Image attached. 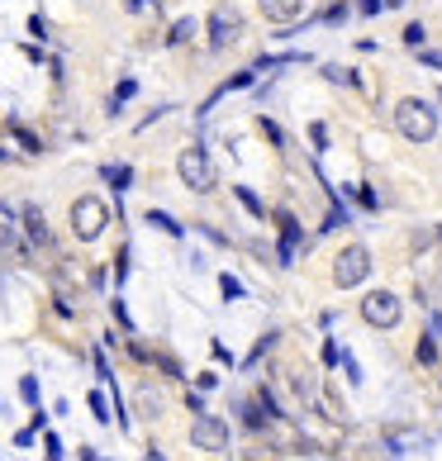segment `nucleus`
I'll use <instances>...</instances> for the list:
<instances>
[{
    "label": "nucleus",
    "instance_id": "obj_15",
    "mask_svg": "<svg viewBox=\"0 0 442 461\" xmlns=\"http://www.w3.org/2000/svg\"><path fill=\"white\" fill-rule=\"evenodd\" d=\"M419 362H423V366H433V362H437V338H428V333L419 338Z\"/></svg>",
    "mask_w": 442,
    "mask_h": 461
},
{
    "label": "nucleus",
    "instance_id": "obj_5",
    "mask_svg": "<svg viewBox=\"0 0 442 461\" xmlns=\"http://www.w3.org/2000/svg\"><path fill=\"white\" fill-rule=\"evenodd\" d=\"M243 10L238 5H229V0H219L214 5V14H210V48H229V43H238L243 39Z\"/></svg>",
    "mask_w": 442,
    "mask_h": 461
},
{
    "label": "nucleus",
    "instance_id": "obj_8",
    "mask_svg": "<svg viewBox=\"0 0 442 461\" xmlns=\"http://www.w3.org/2000/svg\"><path fill=\"white\" fill-rule=\"evenodd\" d=\"M276 224H281V248H276V262H281V267H295V248L304 243V229L295 224V214H276Z\"/></svg>",
    "mask_w": 442,
    "mask_h": 461
},
{
    "label": "nucleus",
    "instance_id": "obj_20",
    "mask_svg": "<svg viewBox=\"0 0 442 461\" xmlns=\"http://www.w3.org/2000/svg\"><path fill=\"white\" fill-rule=\"evenodd\" d=\"M324 77L338 81V86H356V72H343V67H324Z\"/></svg>",
    "mask_w": 442,
    "mask_h": 461
},
{
    "label": "nucleus",
    "instance_id": "obj_3",
    "mask_svg": "<svg viewBox=\"0 0 442 461\" xmlns=\"http://www.w3.org/2000/svg\"><path fill=\"white\" fill-rule=\"evenodd\" d=\"M371 276V252L362 248V243H352V248H343L333 258V281L343 285V290H352V285H362Z\"/></svg>",
    "mask_w": 442,
    "mask_h": 461
},
{
    "label": "nucleus",
    "instance_id": "obj_18",
    "mask_svg": "<svg viewBox=\"0 0 442 461\" xmlns=\"http://www.w3.org/2000/svg\"><path fill=\"white\" fill-rule=\"evenodd\" d=\"M86 404H91V414H95L100 423H110V419H114V414H110V404H105V395H100V390H91V400H86Z\"/></svg>",
    "mask_w": 442,
    "mask_h": 461
},
{
    "label": "nucleus",
    "instance_id": "obj_33",
    "mask_svg": "<svg viewBox=\"0 0 442 461\" xmlns=\"http://www.w3.org/2000/svg\"><path fill=\"white\" fill-rule=\"evenodd\" d=\"M0 162H5V148H0Z\"/></svg>",
    "mask_w": 442,
    "mask_h": 461
},
{
    "label": "nucleus",
    "instance_id": "obj_16",
    "mask_svg": "<svg viewBox=\"0 0 442 461\" xmlns=\"http://www.w3.org/2000/svg\"><path fill=\"white\" fill-rule=\"evenodd\" d=\"M20 395H24V404L43 409V404H39V381H33V375H20Z\"/></svg>",
    "mask_w": 442,
    "mask_h": 461
},
{
    "label": "nucleus",
    "instance_id": "obj_26",
    "mask_svg": "<svg viewBox=\"0 0 442 461\" xmlns=\"http://www.w3.org/2000/svg\"><path fill=\"white\" fill-rule=\"evenodd\" d=\"M356 10H362V14H381L385 0H356Z\"/></svg>",
    "mask_w": 442,
    "mask_h": 461
},
{
    "label": "nucleus",
    "instance_id": "obj_23",
    "mask_svg": "<svg viewBox=\"0 0 442 461\" xmlns=\"http://www.w3.org/2000/svg\"><path fill=\"white\" fill-rule=\"evenodd\" d=\"M262 133H266V139H271V143H276V148H285V133H281L276 124H271V119H262Z\"/></svg>",
    "mask_w": 442,
    "mask_h": 461
},
{
    "label": "nucleus",
    "instance_id": "obj_29",
    "mask_svg": "<svg viewBox=\"0 0 442 461\" xmlns=\"http://www.w3.org/2000/svg\"><path fill=\"white\" fill-rule=\"evenodd\" d=\"M129 10H158V0H124Z\"/></svg>",
    "mask_w": 442,
    "mask_h": 461
},
{
    "label": "nucleus",
    "instance_id": "obj_27",
    "mask_svg": "<svg viewBox=\"0 0 442 461\" xmlns=\"http://www.w3.org/2000/svg\"><path fill=\"white\" fill-rule=\"evenodd\" d=\"M114 319H119V323H124V329L133 333V319H129V310H124V300H114Z\"/></svg>",
    "mask_w": 442,
    "mask_h": 461
},
{
    "label": "nucleus",
    "instance_id": "obj_32",
    "mask_svg": "<svg viewBox=\"0 0 442 461\" xmlns=\"http://www.w3.org/2000/svg\"><path fill=\"white\" fill-rule=\"evenodd\" d=\"M404 5V0H385V10H400Z\"/></svg>",
    "mask_w": 442,
    "mask_h": 461
},
{
    "label": "nucleus",
    "instance_id": "obj_31",
    "mask_svg": "<svg viewBox=\"0 0 442 461\" xmlns=\"http://www.w3.org/2000/svg\"><path fill=\"white\" fill-rule=\"evenodd\" d=\"M143 461H167V456H162V452H148V456H143Z\"/></svg>",
    "mask_w": 442,
    "mask_h": 461
},
{
    "label": "nucleus",
    "instance_id": "obj_22",
    "mask_svg": "<svg viewBox=\"0 0 442 461\" xmlns=\"http://www.w3.org/2000/svg\"><path fill=\"white\" fill-rule=\"evenodd\" d=\"M95 375H100L105 385H114V371H110V362H105V352H95Z\"/></svg>",
    "mask_w": 442,
    "mask_h": 461
},
{
    "label": "nucleus",
    "instance_id": "obj_17",
    "mask_svg": "<svg viewBox=\"0 0 442 461\" xmlns=\"http://www.w3.org/2000/svg\"><path fill=\"white\" fill-rule=\"evenodd\" d=\"M219 290H224V300H243V281H238V276H229V271L219 276Z\"/></svg>",
    "mask_w": 442,
    "mask_h": 461
},
{
    "label": "nucleus",
    "instance_id": "obj_6",
    "mask_svg": "<svg viewBox=\"0 0 442 461\" xmlns=\"http://www.w3.org/2000/svg\"><path fill=\"white\" fill-rule=\"evenodd\" d=\"M105 224H110L105 200L86 195V200H77V204H72V229H77V238H86V243H95V238L105 233Z\"/></svg>",
    "mask_w": 442,
    "mask_h": 461
},
{
    "label": "nucleus",
    "instance_id": "obj_13",
    "mask_svg": "<svg viewBox=\"0 0 442 461\" xmlns=\"http://www.w3.org/2000/svg\"><path fill=\"white\" fill-rule=\"evenodd\" d=\"M24 229H29V238H33V243H48V224H43V214L33 210V204L24 210Z\"/></svg>",
    "mask_w": 442,
    "mask_h": 461
},
{
    "label": "nucleus",
    "instance_id": "obj_9",
    "mask_svg": "<svg viewBox=\"0 0 442 461\" xmlns=\"http://www.w3.org/2000/svg\"><path fill=\"white\" fill-rule=\"evenodd\" d=\"M257 10L266 14L271 24H295L304 14V0H257Z\"/></svg>",
    "mask_w": 442,
    "mask_h": 461
},
{
    "label": "nucleus",
    "instance_id": "obj_30",
    "mask_svg": "<svg viewBox=\"0 0 442 461\" xmlns=\"http://www.w3.org/2000/svg\"><path fill=\"white\" fill-rule=\"evenodd\" d=\"M81 461H105V456H95L91 447H81Z\"/></svg>",
    "mask_w": 442,
    "mask_h": 461
},
{
    "label": "nucleus",
    "instance_id": "obj_11",
    "mask_svg": "<svg viewBox=\"0 0 442 461\" xmlns=\"http://www.w3.org/2000/svg\"><path fill=\"white\" fill-rule=\"evenodd\" d=\"M148 224L158 229V233H167V238H181V233H185V224H176L167 210H148Z\"/></svg>",
    "mask_w": 442,
    "mask_h": 461
},
{
    "label": "nucleus",
    "instance_id": "obj_12",
    "mask_svg": "<svg viewBox=\"0 0 442 461\" xmlns=\"http://www.w3.org/2000/svg\"><path fill=\"white\" fill-rule=\"evenodd\" d=\"M195 33H200V20H195V14H185V20H176V24H172V33H167V43H191Z\"/></svg>",
    "mask_w": 442,
    "mask_h": 461
},
{
    "label": "nucleus",
    "instance_id": "obj_24",
    "mask_svg": "<svg viewBox=\"0 0 442 461\" xmlns=\"http://www.w3.org/2000/svg\"><path fill=\"white\" fill-rule=\"evenodd\" d=\"M419 62L433 67V72H442V53H428V48H419Z\"/></svg>",
    "mask_w": 442,
    "mask_h": 461
},
{
    "label": "nucleus",
    "instance_id": "obj_19",
    "mask_svg": "<svg viewBox=\"0 0 442 461\" xmlns=\"http://www.w3.org/2000/svg\"><path fill=\"white\" fill-rule=\"evenodd\" d=\"M10 133H14V139H20V143H24V152H43V143L33 139V133H29L24 124H10Z\"/></svg>",
    "mask_w": 442,
    "mask_h": 461
},
{
    "label": "nucleus",
    "instance_id": "obj_7",
    "mask_svg": "<svg viewBox=\"0 0 442 461\" xmlns=\"http://www.w3.org/2000/svg\"><path fill=\"white\" fill-rule=\"evenodd\" d=\"M191 442H195V447H205V452H229V423L214 419V414H200L191 423Z\"/></svg>",
    "mask_w": 442,
    "mask_h": 461
},
{
    "label": "nucleus",
    "instance_id": "obj_21",
    "mask_svg": "<svg viewBox=\"0 0 442 461\" xmlns=\"http://www.w3.org/2000/svg\"><path fill=\"white\" fill-rule=\"evenodd\" d=\"M423 39H428V29H423V24H410V29H404V43H410V48H423Z\"/></svg>",
    "mask_w": 442,
    "mask_h": 461
},
{
    "label": "nucleus",
    "instance_id": "obj_25",
    "mask_svg": "<svg viewBox=\"0 0 442 461\" xmlns=\"http://www.w3.org/2000/svg\"><path fill=\"white\" fill-rule=\"evenodd\" d=\"M347 20V5H333V10H324V24H343Z\"/></svg>",
    "mask_w": 442,
    "mask_h": 461
},
{
    "label": "nucleus",
    "instance_id": "obj_1",
    "mask_svg": "<svg viewBox=\"0 0 442 461\" xmlns=\"http://www.w3.org/2000/svg\"><path fill=\"white\" fill-rule=\"evenodd\" d=\"M395 129L410 143H433L437 139V110H433V100L404 95L400 105H395Z\"/></svg>",
    "mask_w": 442,
    "mask_h": 461
},
{
    "label": "nucleus",
    "instance_id": "obj_14",
    "mask_svg": "<svg viewBox=\"0 0 442 461\" xmlns=\"http://www.w3.org/2000/svg\"><path fill=\"white\" fill-rule=\"evenodd\" d=\"M233 195H238V200H243V210H248L252 219H266V204H262L257 195H252V191H248V185H233Z\"/></svg>",
    "mask_w": 442,
    "mask_h": 461
},
{
    "label": "nucleus",
    "instance_id": "obj_2",
    "mask_svg": "<svg viewBox=\"0 0 442 461\" xmlns=\"http://www.w3.org/2000/svg\"><path fill=\"white\" fill-rule=\"evenodd\" d=\"M176 172H181V181L191 185V191H200V195H210L214 185H219V172H214V162H210V152L205 148H185L181 158H176Z\"/></svg>",
    "mask_w": 442,
    "mask_h": 461
},
{
    "label": "nucleus",
    "instance_id": "obj_10",
    "mask_svg": "<svg viewBox=\"0 0 442 461\" xmlns=\"http://www.w3.org/2000/svg\"><path fill=\"white\" fill-rule=\"evenodd\" d=\"M100 176H105V181L114 185V191H129V181H133V167H129V162H105V167H100Z\"/></svg>",
    "mask_w": 442,
    "mask_h": 461
},
{
    "label": "nucleus",
    "instance_id": "obj_4",
    "mask_svg": "<svg viewBox=\"0 0 442 461\" xmlns=\"http://www.w3.org/2000/svg\"><path fill=\"white\" fill-rule=\"evenodd\" d=\"M362 319L371 323V329H395V323L404 319V304L395 290H371V295L362 300Z\"/></svg>",
    "mask_w": 442,
    "mask_h": 461
},
{
    "label": "nucleus",
    "instance_id": "obj_28",
    "mask_svg": "<svg viewBox=\"0 0 442 461\" xmlns=\"http://www.w3.org/2000/svg\"><path fill=\"white\" fill-rule=\"evenodd\" d=\"M195 385H200V390H214V385H219V375H214V371H205V375H195Z\"/></svg>",
    "mask_w": 442,
    "mask_h": 461
}]
</instances>
